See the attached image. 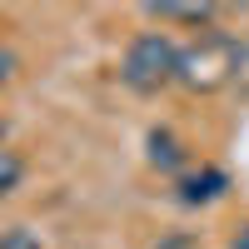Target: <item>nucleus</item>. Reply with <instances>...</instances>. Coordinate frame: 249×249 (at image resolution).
<instances>
[{
	"mask_svg": "<svg viewBox=\"0 0 249 249\" xmlns=\"http://www.w3.org/2000/svg\"><path fill=\"white\" fill-rule=\"evenodd\" d=\"M175 190H179V204H214L224 190H230V175L219 170V164H199V170H184L175 179Z\"/></svg>",
	"mask_w": 249,
	"mask_h": 249,
	"instance_id": "obj_3",
	"label": "nucleus"
},
{
	"mask_svg": "<svg viewBox=\"0 0 249 249\" xmlns=\"http://www.w3.org/2000/svg\"><path fill=\"white\" fill-rule=\"evenodd\" d=\"M0 249H45L25 224H10V230H0Z\"/></svg>",
	"mask_w": 249,
	"mask_h": 249,
	"instance_id": "obj_7",
	"label": "nucleus"
},
{
	"mask_svg": "<svg viewBox=\"0 0 249 249\" xmlns=\"http://www.w3.org/2000/svg\"><path fill=\"white\" fill-rule=\"evenodd\" d=\"M230 249H249V224H239V234L230 239Z\"/></svg>",
	"mask_w": 249,
	"mask_h": 249,
	"instance_id": "obj_9",
	"label": "nucleus"
},
{
	"mask_svg": "<svg viewBox=\"0 0 249 249\" xmlns=\"http://www.w3.org/2000/svg\"><path fill=\"white\" fill-rule=\"evenodd\" d=\"M15 65H20V60H15L10 50H0V90L10 85V75H15Z\"/></svg>",
	"mask_w": 249,
	"mask_h": 249,
	"instance_id": "obj_8",
	"label": "nucleus"
},
{
	"mask_svg": "<svg viewBox=\"0 0 249 249\" xmlns=\"http://www.w3.org/2000/svg\"><path fill=\"white\" fill-rule=\"evenodd\" d=\"M179 75V40L170 30H140L120 60V80L135 95H160Z\"/></svg>",
	"mask_w": 249,
	"mask_h": 249,
	"instance_id": "obj_2",
	"label": "nucleus"
},
{
	"mask_svg": "<svg viewBox=\"0 0 249 249\" xmlns=\"http://www.w3.org/2000/svg\"><path fill=\"white\" fill-rule=\"evenodd\" d=\"M144 15L160 20V25H195V30H214V5H179V0H160V5H144Z\"/></svg>",
	"mask_w": 249,
	"mask_h": 249,
	"instance_id": "obj_4",
	"label": "nucleus"
},
{
	"mask_svg": "<svg viewBox=\"0 0 249 249\" xmlns=\"http://www.w3.org/2000/svg\"><path fill=\"white\" fill-rule=\"evenodd\" d=\"M20 179H25V160L15 150H0V199L20 190Z\"/></svg>",
	"mask_w": 249,
	"mask_h": 249,
	"instance_id": "obj_6",
	"label": "nucleus"
},
{
	"mask_svg": "<svg viewBox=\"0 0 249 249\" xmlns=\"http://www.w3.org/2000/svg\"><path fill=\"white\" fill-rule=\"evenodd\" d=\"M234 70H239V40L224 35V30H199L190 45H179V75L175 80L184 90L210 95V90L230 85Z\"/></svg>",
	"mask_w": 249,
	"mask_h": 249,
	"instance_id": "obj_1",
	"label": "nucleus"
},
{
	"mask_svg": "<svg viewBox=\"0 0 249 249\" xmlns=\"http://www.w3.org/2000/svg\"><path fill=\"white\" fill-rule=\"evenodd\" d=\"M150 164L164 175H184V164H190V150H184V140L175 130H150Z\"/></svg>",
	"mask_w": 249,
	"mask_h": 249,
	"instance_id": "obj_5",
	"label": "nucleus"
}]
</instances>
